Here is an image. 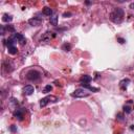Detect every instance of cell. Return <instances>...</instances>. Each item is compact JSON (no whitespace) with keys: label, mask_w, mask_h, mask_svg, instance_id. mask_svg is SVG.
Listing matches in <instances>:
<instances>
[{"label":"cell","mask_w":134,"mask_h":134,"mask_svg":"<svg viewBox=\"0 0 134 134\" xmlns=\"http://www.w3.org/2000/svg\"><path fill=\"white\" fill-rule=\"evenodd\" d=\"M110 19H111V21H113L116 24L122 23L123 20H124V10L119 8L114 9L113 12H112L110 15Z\"/></svg>","instance_id":"6da1fadb"},{"label":"cell","mask_w":134,"mask_h":134,"mask_svg":"<svg viewBox=\"0 0 134 134\" xmlns=\"http://www.w3.org/2000/svg\"><path fill=\"white\" fill-rule=\"evenodd\" d=\"M71 96L73 97H87L90 96V93L85 88H77V89L75 90V92H73Z\"/></svg>","instance_id":"7a4b0ae2"},{"label":"cell","mask_w":134,"mask_h":134,"mask_svg":"<svg viewBox=\"0 0 134 134\" xmlns=\"http://www.w3.org/2000/svg\"><path fill=\"white\" fill-rule=\"evenodd\" d=\"M57 101H58V97H57V96H46V97L42 98V100L40 101V107H41V108H44L48 103H56Z\"/></svg>","instance_id":"3957f363"},{"label":"cell","mask_w":134,"mask_h":134,"mask_svg":"<svg viewBox=\"0 0 134 134\" xmlns=\"http://www.w3.org/2000/svg\"><path fill=\"white\" fill-rule=\"evenodd\" d=\"M41 77V73L38 71V70H30V71L27 72V75H26V79L27 80H29V81H37L39 80Z\"/></svg>","instance_id":"277c9868"},{"label":"cell","mask_w":134,"mask_h":134,"mask_svg":"<svg viewBox=\"0 0 134 134\" xmlns=\"http://www.w3.org/2000/svg\"><path fill=\"white\" fill-rule=\"evenodd\" d=\"M12 38H13V40L15 41V42H20L21 44H24V43H25V41H26L23 35L22 34H19V33H15V34L13 35Z\"/></svg>","instance_id":"5b68a950"},{"label":"cell","mask_w":134,"mask_h":134,"mask_svg":"<svg viewBox=\"0 0 134 134\" xmlns=\"http://www.w3.org/2000/svg\"><path fill=\"white\" fill-rule=\"evenodd\" d=\"M23 92H24V94H26V96H31V94L35 92V88L31 85H26L23 88Z\"/></svg>","instance_id":"8992f818"},{"label":"cell","mask_w":134,"mask_h":134,"mask_svg":"<svg viewBox=\"0 0 134 134\" xmlns=\"http://www.w3.org/2000/svg\"><path fill=\"white\" fill-rule=\"evenodd\" d=\"M29 23L31 26H39L42 23V20L40 18H37V17H34V18L29 20Z\"/></svg>","instance_id":"52a82bcc"},{"label":"cell","mask_w":134,"mask_h":134,"mask_svg":"<svg viewBox=\"0 0 134 134\" xmlns=\"http://www.w3.org/2000/svg\"><path fill=\"white\" fill-rule=\"evenodd\" d=\"M55 37H56L55 33H52V31H47V33H45V35L42 37V40L43 41H50V39L55 38Z\"/></svg>","instance_id":"ba28073f"},{"label":"cell","mask_w":134,"mask_h":134,"mask_svg":"<svg viewBox=\"0 0 134 134\" xmlns=\"http://www.w3.org/2000/svg\"><path fill=\"white\" fill-rule=\"evenodd\" d=\"M16 118H18L19 121H22L23 119V115H24V110L23 109H17V111L14 113Z\"/></svg>","instance_id":"9c48e42d"},{"label":"cell","mask_w":134,"mask_h":134,"mask_svg":"<svg viewBox=\"0 0 134 134\" xmlns=\"http://www.w3.org/2000/svg\"><path fill=\"white\" fill-rule=\"evenodd\" d=\"M81 85H82V87H83V88H85V89H88V90H90V91H93V92H97V91H98V88H96V87L90 86L89 84L81 83Z\"/></svg>","instance_id":"30bf717a"},{"label":"cell","mask_w":134,"mask_h":134,"mask_svg":"<svg viewBox=\"0 0 134 134\" xmlns=\"http://www.w3.org/2000/svg\"><path fill=\"white\" fill-rule=\"evenodd\" d=\"M49 21H50V24H52L54 26H57V25H58V16H57V15H52V16H50V18H49Z\"/></svg>","instance_id":"8fae6325"},{"label":"cell","mask_w":134,"mask_h":134,"mask_svg":"<svg viewBox=\"0 0 134 134\" xmlns=\"http://www.w3.org/2000/svg\"><path fill=\"white\" fill-rule=\"evenodd\" d=\"M12 20H13V17L9 15V14H4L2 17V21L3 22H6V23H9V22H12Z\"/></svg>","instance_id":"7c38bea8"},{"label":"cell","mask_w":134,"mask_h":134,"mask_svg":"<svg viewBox=\"0 0 134 134\" xmlns=\"http://www.w3.org/2000/svg\"><path fill=\"white\" fill-rule=\"evenodd\" d=\"M92 80L91 79V77H89V76H83L82 77H81V83H85V84H88L90 82V81Z\"/></svg>","instance_id":"4fadbf2b"},{"label":"cell","mask_w":134,"mask_h":134,"mask_svg":"<svg viewBox=\"0 0 134 134\" xmlns=\"http://www.w3.org/2000/svg\"><path fill=\"white\" fill-rule=\"evenodd\" d=\"M43 14L45 16H52V10L50 8H44L43 9Z\"/></svg>","instance_id":"5bb4252c"},{"label":"cell","mask_w":134,"mask_h":134,"mask_svg":"<svg viewBox=\"0 0 134 134\" xmlns=\"http://www.w3.org/2000/svg\"><path fill=\"white\" fill-rule=\"evenodd\" d=\"M130 83V80L129 79H125V80H123L121 83V87L123 88V89H125V88H127V86H128V84Z\"/></svg>","instance_id":"9a60e30c"},{"label":"cell","mask_w":134,"mask_h":134,"mask_svg":"<svg viewBox=\"0 0 134 134\" xmlns=\"http://www.w3.org/2000/svg\"><path fill=\"white\" fill-rule=\"evenodd\" d=\"M9 52L10 55H16L18 50H17V48L15 47V45H13V46H9Z\"/></svg>","instance_id":"2e32d148"},{"label":"cell","mask_w":134,"mask_h":134,"mask_svg":"<svg viewBox=\"0 0 134 134\" xmlns=\"http://www.w3.org/2000/svg\"><path fill=\"white\" fill-rule=\"evenodd\" d=\"M63 50H65V51H70V49H71V44L70 43H65V44H63Z\"/></svg>","instance_id":"e0dca14e"},{"label":"cell","mask_w":134,"mask_h":134,"mask_svg":"<svg viewBox=\"0 0 134 134\" xmlns=\"http://www.w3.org/2000/svg\"><path fill=\"white\" fill-rule=\"evenodd\" d=\"M51 90H52V87L50 85H46L44 88V93H48V92H50Z\"/></svg>","instance_id":"ac0fdd59"},{"label":"cell","mask_w":134,"mask_h":134,"mask_svg":"<svg viewBox=\"0 0 134 134\" xmlns=\"http://www.w3.org/2000/svg\"><path fill=\"white\" fill-rule=\"evenodd\" d=\"M124 110H125L126 113H131V107H130V106H128V105L124 106Z\"/></svg>","instance_id":"d6986e66"},{"label":"cell","mask_w":134,"mask_h":134,"mask_svg":"<svg viewBox=\"0 0 134 134\" xmlns=\"http://www.w3.org/2000/svg\"><path fill=\"white\" fill-rule=\"evenodd\" d=\"M10 131H12V132H16V131H17V128H16L15 125H12V126H10Z\"/></svg>","instance_id":"ffe728a7"},{"label":"cell","mask_w":134,"mask_h":134,"mask_svg":"<svg viewBox=\"0 0 134 134\" xmlns=\"http://www.w3.org/2000/svg\"><path fill=\"white\" fill-rule=\"evenodd\" d=\"M117 41L119 42V43H122V44H124L126 42V40H125V39H123V38H117Z\"/></svg>","instance_id":"44dd1931"},{"label":"cell","mask_w":134,"mask_h":134,"mask_svg":"<svg viewBox=\"0 0 134 134\" xmlns=\"http://www.w3.org/2000/svg\"><path fill=\"white\" fill-rule=\"evenodd\" d=\"M69 16H71V13H64L63 14V17H64V18H67V17H69Z\"/></svg>","instance_id":"7402d4cb"},{"label":"cell","mask_w":134,"mask_h":134,"mask_svg":"<svg viewBox=\"0 0 134 134\" xmlns=\"http://www.w3.org/2000/svg\"><path fill=\"white\" fill-rule=\"evenodd\" d=\"M1 35H2V36H3V35H4V26H1Z\"/></svg>","instance_id":"603a6c76"},{"label":"cell","mask_w":134,"mask_h":134,"mask_svg":"<svg viewBox=\"0 0 134 134\" xmlns=\"http://www.w3.org/2000/svg\"><path fill=\"white\" fill-rule=\"evenodd\" d=\"M129 8H130V9H131V10H134V2H132V3H131V4H130V5H129Z\"/></svg>","instance_id":"cb8c5ba5"}]
</instances>
